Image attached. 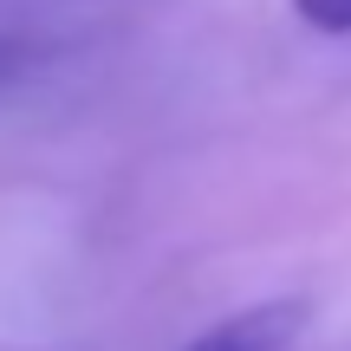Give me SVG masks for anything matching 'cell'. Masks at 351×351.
Here are the masks:
<instances>
[{
    "label": "cell",
    "instance_id": "1",
    "mask_svg": "<svg viewBox=\"0 0 351 351\" xmlns=\"http://www.w3.org/2000/svg\"><path fill=\"white\" fill-rule=\"evenodd\" d=\"M306 332V300H254L241 313L202 326L182 351H293Z\"/></svg>",
    "mask_w": 351,
    "mask_h": 351
}]
</instances>
